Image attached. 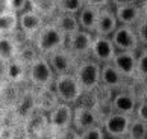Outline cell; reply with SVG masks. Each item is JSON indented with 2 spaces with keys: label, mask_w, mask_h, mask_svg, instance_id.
<instances>
[{
  "label": "cell",
  "mask_w": 147,
  "mask_h": 139,
  "mask_svg": "<svg viewBox=\"0 0 147 139\" xmlns=\"http://www.w3.org/2000/svg\"><path fill=\"white\" fill-rule=\"evenodd\" d=\"M137 35H138V39H140V44H143L147 47V20H141L140 23L137 24Z\"/></svg>",
  "instance_id": "31"
},
{
  "label": "cell",
  "mask_w": 147,
  "mask_h": 139,
  "mask_svg": "<svg viewBox=\"0 0 147 139\" xmlns=\"http://www.w3.org/2000/svg\"><path fill=\"white\" fill-rule=\"evenodd\" d=\"M130 121H132V116L118 114V112H112L111 115H108L102 121V127L105 130L106 136H109L112 139L124 138V136H127Z\"/></svg>",
  "instance_id": "9"
},
{
  "label": "cell",
  "mask_w": 147,
  "mask_h": 139,
  "mask_svg": "<svg viewBox=\"0 0 147 139\" xmlns=\"http://www.w3.org/2000/svg\"><path fill=\"white\" fill-rule=\"evenodd\" d=\"M102 86L106 89H118L123 86L124 77L118 70L112 65V62L109 63H103L102 65Z\"/></svg>",
  "instance_id": "17"
},
{
  "label": "cell",
  "mask_w": 147,
  "mask_h": 139,
  "mask_svg": "<svg viewBox=\"0 0 147 139\" xmlns=\"http://www.w3.org/2000/svg\"><path fill=\"white\" fill-rule=\"evenodd\" d=\"M118 20L115 17V12L109 8H102L99 12V18H97L96 30L94 33L99 36H111L118 27Z\"/></svg>",
  "instance_id": "14"
},
{
  "label": "cell",
  "mask_w": 147,
  "mask_h": 139,
  "mask_svg": "<svg viewBox=\"0 0 147 139\" xmlns=\"http://www.w3.org/2000/svg\"><path fill=\"white\" fill-rule=\"evenodd\" d=\"M129 139H147V124L144 121H141L140 118H132L127 132Z\"/></svg>",
  "instance_id": "24"
},
{
  "label": "cell",
  "mask_w": 147,
  "mask_h": 139,
  "mask_svg": "<svg viewBox=\"0 0 147 139\" xmlns=\"http://www.w3.org/2000/svg\"><path fill=\"white\" fill-rule=\"evenodd\" d=\"M79 139H106V133L102 126H97L79 133Z\"/></svg>",
  "instance_id": "29"
},
{
  "label": "cell",
  "mask_w": 147,
  "mask_h": 139,
  "mask_svg": "<svg viewBox=\"0 0 147 139\" xmlns=\"http://www.w3.org/2000/svg\"><path fill=\"white\" fill-rule=\"evenodd\" d=\"M42 26H44V18L34 8H29L24 12L18 14V27L24 35L36 36V33L42 29Z\"/></svg>",
  "instance_id": "12"
},
{
  "label": "cell",
  "mask_w": 147,
  "mask_h": 139,
  "mask_svg": "<svg viewBox=\"0 0 147 139\" xmlns=\"http://www.w3.org/2000/svg\"><path fill=\"white\" fill-rule=\"evenodd\" d=\"M111 3L115 8H118V6H126V5H135L137 0H111Z\"/></svg>",
  "instance_id": "36"
},
{
  "label": "cell",
  "mask_w": 147,
  "mask_h": 139,
  "mask_svg": "<svg viewBox=\"0 0 147 139\" xmlns=\"http://www.w3.org/2000/svg\"><path fill=\"white\" fill-rule=\"evenodd\" d=\"M138 103H140V100L137 98V95H134L132 92H126V91L117 92L112 97V109H114V112L124 114V115H129V116L135 115L137 108H138Z\"/></svg>",
  "instance_id": "15"
},
{
  "label": "cell",
  "mask_w": 147,
  "mask_h": 139,
  "mask_svg": "<svg viewBox=\"0 0 147 139\" xmlns=\"http://www.w3.org/2000/svg\"><path fill=\"white\" fill-rule=\"evenodd\" d=\"M140 6H141V14H143V18L147 20V0H143Z\"/></svg>",
  "instance_id": "37"
},
{
  "label": "cell",
  "mask_w": 147,
  "mask_h": 139,
  "mask_svg": "<svg viewBox=\"0 0 147 139\" xmlns=\"http://www.w3.org/2000/svg\"><path fill=\"white\" fill-rule=\"evenodd\" d=\"M115 17L118 20V24L124 26H137L141 20H143V14H141V6L140 5H126V6H118L114 9Z\"/></svg>",
  "instance_id": "16"
},
{
  "label": "cell",
  "mask_w": 147,
  "mask_h": 139,
  "mask_svg": "<svg viewBox=\"0 0 147 139\" xmlns=\"http://www.w3.org/2000/svg\"><path fill=\"white\" fill-rule=\"evenodd\" d=\"M92 36L91 32H86V30H78L76 33L67 36V44L65 47L73 53V55L78 57V56H85L91 53V45H92Z\"/></svg>",
  "instance_id": "11"
},
{
  "label": "cell",
  "mask_w": 147,
  "mask_h": 139,
  "mask_svg": "<svg viewBox=\"0 0 147 139\" xmlns=\"http://www.w3.org/2000/svg\"><path fill=\"white\" fill-rule=\"evenodd\" d=\"M111 39L117 51H137L140 47V39L132 26L120 24L117 30L111 35Z\"/></svg>",
  "instance_id": "7"
},
{
  "label": "cell",
  "mask_w": 147,
  "mask_h": 139,
  "mask_svg": "<svg viewBox=\"0 0 147 139\" xmlns=\"http://www.w3.org/2000/svg\"><path fill=\"white\" fill-rule=\"evenodd\" d=\"M56 5H58V12L78 15L79 11L85 6V0H56Z\"/></svg>",
  "instance_id": "25"
},
{
  "label": "cell",
  "mask_w": 147,
  "mask_h": 139,
  "mask_svg": "<svg viewBox=\"0 0 147 139\" xmlns=\"http://www.w3.org/2000/svg\"><path fill=\"white\" fill-rule=\"evenodd\" d=\"M73 127V108L71 104L59 103L49 112V129L56 135Z\"/></svg>",
  "instance_id": "5"
},
{
  "label": "cell",
  "mask_w": 147,
  "mask_h": 139,
  "mask_svg": "<svg viewBox=\"0 0 147 139\" xmlns=\"http://www.w3.org/2000/svg\"><path fill=\"white\" fill-rule=\"evenodd\" d=\"M141 2H143V0H141Z\"/></svg>",
  "instance_id": "40"
},
{
  "label": "cell",
  "mask_w": 147,
  "mask_h": 139,
  "mask_svg": "<svg viewBox=\"0 0 147 139\" xmlns=\"http://www.w3.org/2000/svg\"><path fill=\"white\" fill-rule=\"evenodd\" d=\"M6 5L9 11L21 14L28 9V6L30 5V0H6Z\"/></svg>",
  "instance_id": "30"
},
{
  "label": "cell",
  "mask_w": 147,
  "mask_h": 139,
  "mask_svg": "<svg viewBox=\"0 0 147 139\" xmlns=\"http://www.w3.org/2000/svg\"><path fill=\"white\" fill-rule=\"evenodd\" d=\"M56 74L52 70V65L46 56L40 55L29 63L28 67V79L35 88H50L55 82Z\"/></svg>",
  "instance_id": "3"
},
{
  "label": "cell",
  "mask_w": 147,
  "mask_h": 139,
  "mask_svg": "<svg viewBox=\"0 0 147 139\" xmlns=\"http://www.w3.org/2000/svg\"><path fill=\"white\" fill-rule=\"evenodd\" d=\"M65 44H67V36L53 23L44 24L35 36V49L42 56H49L53 51L64 49Z\"/></svg>",
  "instance_id": "1"
},
{
  "label": "cell",
  "mask_w": 147,
  "mask_h": 139,
  "mask_svg": "<svg viewBox=\"0 0 147 139\" xmlns=\"http://www.w3.org/2000/svg\"><path fill=\"white\" fill-rule=\"evenodd\" d=\"M135 79H147V49L141 50L137 55V77Z\"/></svg>",
  "instance_id": "28"
},
{
  "label": "cell",
  "mask_w": 147,
  "mask_h": 139,
  "mask_svg": "<svg viewBox=\"0 0 147 139\" xmlns=\"http://www.w3.org/2000/svg\"><path fill=\"white\" fill-rule=\"evenodd\" d=\"M74 76L80 83L84 92H92L102 85V63L94 59H84L78 62Z\"/></svg>",
  "instance_id": "2"
},
{
  "label": "cell",
  "mask_w": 147,
  "mask_h": 139,
  "mask_svg": "<svg viewBox=\"0 0 147 139\" xmlns=\"http://www.w3.org/2000/svg\"><path fill=\"white\" fill-rule=\"evenodd\" d=\"M58 139H79V133L71 127V129H68V130H65V132H62V133H59Z\"/></svg>",
  "instance_id": "33"
},
{
  "label": "cell",
  "mask_w": 147,
  "mask_h": 139,
  "mask_svg": "<svg viewBox=\"0 0 147 139\" xmlns=\"http://www.w3.org/2000/svg\"><path fill=\"white\" fill-rule=\"evenodd\" d=\"M35 139H58V135L55 132H52L50 129H47V130L35 135Z\"/></svg>",
  "instance_id": "35"
},
{
  "label": "cell",
  "mask_w": 147,
  "mask_h": 139,
  "mask_svg": "<svg viewBox=\"0 0 147 139\" xmlns=\"http://www.w3.org/2000/svg\"><path fill=\"white\" fill-rule=\"evenodd\" d=\"M47 59H49V62H50L52 70L55 71L56 76H62V74H74V70H76V67H78L76 56L67 49V47L53 51L52 55L47 56Z\"/></svg>",
  "instance_id": "8"
},
{
  "label": "cell",
  "mask_w": 147,
  "mask_h": 139,
  "mask_svg": "<svg viewBox=\"0 0 147 139\" xmlns=\"http://www.w3.org/2000/svg\"><path fill=\"white\" fill-rule=\"evenodd\" d=\"M99 12H100L99 8L91 6V5H85V6L79 11V14H78V20H79L80 29L94 33L96 24H97V18H99Z\"/></svg>",
  "instance_id": "20"
},
{
  "label": "cell",
  "mask_w": 147,
  "mask_h": 139,
  "mask_svg": "<svg viewBox=\"0 0 147 139\" xmlns=\"http://www.w3.org/2000/svg\"><path fill=\"white\" fill-rule=\"evenodd\" d=\"M135 116H137V118H140L141 121H144L146 124H147V100H146V98L140 100L137 112H135Z\"/></svg>",
  "instance_id": "32"
},
{
  "label": "cell",
  "mask_w": 147,
  "mask_h": 139,
  "mask_svg": "<svg viewBox=\"0 0 147 139\" xmlns=\"http://www.w3.org/2000/svg\"><path fill=\"white\" fill-rule=\"evenodd\" d=\"M143 98L147 100V79L144 80V85H143Z\"/></svg>",
  "instance_id": "38"
},
{
  "label": "cell",
  "mask_w": 147,
  "mask_h": 139,
  "mask_svg": "<svg viewBox=\"0 0 147 139\" xmlns=\"http://www.w3.org/2000/svg\"><path fill=\"white\" fill-rule=\"evenodd\" d=\"M111 3V0H85V5H91V6H96V8H106L108 5Z\"/></svg>",
  "instance_id": "34"
},
{
  "label": "cell",
  "mask_w": 147,
  "mask_h": 139,
  "mask_svg": "<svg viewBox=\"0 0 147 139\" xmlns=\"http://www.w3.org/2000/svg\"><path fill=\"white\" fill-rule=\"evenodd\" d=\"M18 29V14L9 9L0 12V35H12Z\"/></svg>",
  "instance_id": "23"
},
{
  "label": "cell",
  "mask_w": 147,
  "mask_h": 139,
  "mask_svg": "<svg viewBox=\"0 0 147 139\" xmlns=\"http://www.w3.org/2000/svg\"><path fill=\"white\" fill-rule=\"evenodd\" d=\"M59 103H61V101H59L55 89L42 88V89H40V94L36 95V108L41 109V110L50 112L52 109H55Z\"/></svg>",
  "instance_id": "22"
},
{
  "label": "cell",
  "mask_w": 147,
  "mask_h": 139,
  "mask_svg": "<svg viewBox=\"0 0 147 139\" xmlns=\"http://www.w3.org/2000/svg\"><path fill=\"white\" fill-rule=\"evenodd\" d=\"M30 5L35 11H38L42 17L44 15H52L58 11L56 0H30Z\"/></svg>",
  "instance_id": "26"
},
{
  "label": "cell",
  "mask_w": 147,
  "mask_h": 139,
  "mask_svg": "<svg viewBox=\"0 0 147 139\" xmlns=\"http://www.w3.org/2000/svg\"><path fill=\"white\" fill-rule=\"evenodd\" d=\"M53 89L58 95L61 103L71 104L76 103L80 95L84 94V89L78 82L74 74H62V76H56L55 82H53Z\"/></svg>",
  "instance_id": "4"
},
{
  "label": "cell",
  "mask_w": 147,
  "mask_h": 139,
  "mask_svg": "<svg viewBox=\"0 0 147 139\" xmlns=\"http://www.w3.org/2000/svg\"><path fill=\"white\" fill-rule=\"evenodd\" d=\"M18 45L11 35H0V62L6 63L18 56Z\"/></svg>",
  "instance_id": "21"
},
{
  "label": "cell",
  "mask_w": 147,
  "mask_h": 139,
  "mask_svg": "<svg viewBox=\"0 0 147 139\" xmlns=\"http://www.w3.org/2000/svg\"><path fill=\"white\" fill-rule=\"evenodd\" d=\"M97 126H102V118L94 108L80 104L73 109V129L78 133H82Z\"/></svg>",
  "instance_id": "6"
},
{
  "label": "cell",
  "mask_w": 147,
  "mask_h": 139,
  "mask_svg": "<svg viewBox=\"0 0 147 139\" xmlns=\"http://www.w3.org/2000/svg\"><path fill=\"white\" fill-rule=\"evenodd\" d=\"M115 53H117V49L114 45L111 36H99V35L94 36L92 45H91V53H90L94 61H97L102 65L103 63H109L112 62Z\"/></svg>",
  "instance_id": "10"
},
{
  "label": "cell",
  "mask_w": 147,
  "mask_h": 139,
  "mask_svg": "<svg viewBox=\"0 0 147 139\" xmlns=\"http://www.w3.org/2000/svg\"><path fill=\"white\" fill-rule=\"evenodd\" d=\"M53 24H55L65 36H70V35L76 33L78 30H80V24H79L78 15H74V14L58 12V14L55 15Z\"/></svg>",
  "instance_id": "19"
},
{
  "label": "cell",
  "mask_w": 147,
  "mask_h": 139,
  "mask_svg": "<svg viewBox=\"0 0 147 139\" xmlns=\"http://www.w3.org/2000/svg\"><path fill=\"white\" fill-rule=\"evenodd\" d=\"M17 109L21 115H30L32 112L36 109V95L30 94V92L24 94L23 97L18 100Z\"/></svg>",
  "instance_id": "27"
},
{
  "label": "cell",
  "mask_w": 147,
  "mask_h": 139,
  "mask_svg": "<svg viewBox=\"0 0 147 139\" xmlns=\"http://www.w3.org/2000/svg\"><path fill=\"white\" fill-rule=\"evenodd\" d=\"M117 139H129L127 136H124V138H117Z\"/></svg>",
  "instance_id": "39"
},
{
  "label": "cell",
  "mask_w": 147,
  "mask_h": 139,
  "mask_svg": "<svg viewBox=\"0 0 147 139\" xmlns=\"http://www.w3.org/2000/svg\"><path fill=\"white\" fill-rule=\"evenodd\" d=\"M112 65L126 79H135L137 77V53L117 51L112 59Z\"/></svg>",
  "instance_id": "13"
},
{
  "label": "cell",
  "mask_w": 147,
  "mask_h": 139,
  "mask_svg": "<svg viewBox=\"0 0 147 139\" xmlns=\"http://www.w3.org/2000/svg\"><path fill=\"white\" fill-rule=\"evenodd\" d=\"M3 73H5V77H6L8 82L20 83L24 80L26 76H28V65H26L20 57H15V59L5 63V71Z\"/></svg>",
  "instance_id": "18"
}]
</instances>
